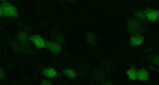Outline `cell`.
I'll use <instances>...</instances> for the list:
<instances>
[{
  "label": "cell",
  "mask_w": 159,
  "mask_h": 85,
  "mask_svg": "<svg viewBox=\"0 0 159 85\" xmlns=\"http://www.w3.org/2000/svg\"><path fill=\"white\" fill-rule=\"evenodd\" d=\"M6 76V73L4 71V70L2 68L0 69V78L2 79L3 78H4Z\"/></svg>",
  "instance_id": "603a6c76"
},
{
  "label": "cell",
  "mask_w": 159,
  "mask_h": 85,
  "mask_svg": "<svg viewBox=\"0 0 159 85\" xmlns=\"http://www.w3.org/2000/svg\"><path fill=\"white\" fill-rule=\"evenodd\" d=\"M29 34L26 29L25 27H24L22 25H19L18 28V32H17V35L16 38L20 40L22 43H24L28 40H29Z\"/></svg>",
  "instance_id": "9c48e42d"
},
{
  "label": "cell",
  "mask_w": 159,
  "mask_h": 85,
  "mask_svg": "<svg viewBox=\"0 0 159 85\" xmlns=\"http://www.w3.org/2000/svg\"><path fill=\"white\" fill-rule=\"evenodd\" d=\"M137 79L139 81H147L148 79V72L143 68L137 70Z\"/></svg>",
  "instance_id": "2e32d148"
},
{
  "label": "cell",
  "mask_w": 159,
  "mask_h": 85,
  "mask_svg": "<svg viewBox=\"0 0 159 85\" xmlns=\"http://www.w3.org/2000/svg\"><path fill=\"white\" fill-rule=\"evenodd\" d=\"M37 48L34 44L30 40L22 43V52L27 55H33L35 53Z\"/></svg>",
  "instance_id": "30bf717a"
},
{
  "label": "cell",
  "mask_w": 159,
  "mask_h": 85,
  "mask_svg": "<svg viewBox=\"0 0 159 85\" xmlns=\"http://www.w3.org/2000/svg\"><path fill=\"white\" fill-rule=\"evenodd\" d=\"M63 73L69 78H76L77 76L76 73L72 69H62Z\"/></svg>",
  "instance_id": "ffe728a7"
},
{
  "label": "cell",
  "mask_w": 159,
  "mask_h": 85,
  "mask_svg": "<svg viewBox=\"0 0 159 85\" xmlns=\"http://www.w3.org/2000/svg\"><path fill=\"white\" fill-rule=\"evenodd\" d=\"M137 68L134 66H131L126 71V74L130 79L135 80L137 78Z\"/></svg>",
  "instance_id": "e0dca14e"
},
{
  "label": "cell",
  "mask_w": 159,
  "mask_h": 85,
  "mask_svg": "<svg viewBox=\"0 0 159 85\" xmlns=\"http://www.w3.org/2000/svg\"><path fill=\"white\" fill-rule=\"evenodd\" d=\"M143 12L145 15V17L150 21L155 22L158 19L159 17L158 10H153L150 8H147L143 11Z\"/></svg>",
  "instance_id": "8fae6325"
},
{
  "label": "cell",
  "mask_w": 159,
  "mask_h": 85,
  "mask_svg": "<svg viewBox=\"0 0 159 85\" xmlns=\"http://www.w3.org/2000/svg\"><path fill=\"white\" fill-rule=\"evenodd\" d=\"M143 41V37L140 35H132L130 38V44L131 46H139Z\"/></svg>",
  "instance_id": "9a60e30c"
},
{
  "label": "cell",
  "mask_w": 159,
  "mask_h": 85,
  "mask_svg": "<svg viewBox=\"0 0 159 85\" xmlns=\"http://www.w3.org/2000/svg\"><path fill=\"white\" fill-rule=\"evenodd\" d=\"M45 42L46 45V48L48 49L54 56L57 57L61 55L62 50L61 45L52 40H48L46 39H45Z\"/></svg>",
  "instance_id": "277c9868"
},
{
  "label": "cell",
  "mask_w": 159,
  "mask_h": 85,
  "mask_svg": "<svg viewBox=\"0 0 159 85\" xmlns=\"http://www.w3.org/2000/svg\"><path fill=\"white\" fill-rule=\"evenodd\" d=\"M90 75L92 80L97 84L104 83L107 80V74L106 71L101 68H96L91 71Z\"/></svg>",
  "instance_id": "3957f363"
},
{
  "label": "cell",
  "mask_w": 159,
  "mask_h": 85,
  "mask_svg": "<svg viewBox=\"0 0 159 85\" xmlns=\"http://www.w3.org/2000/svg\"><path fill=\"white\" fill-rule=\"evenodd\" d=\"M40 85H52V84L48 80L44 79L41 81Z\"/></svg>",
  "instance_id": "7402d4cb"
},
{
  "label": "cell",
  "mask_w": 159,
  "mask_h": 85,
  "mask_svg": "<svg viewBox=\"0 0 159 85\" xmlns=\"http://www.w3.org/2000/svg\"><path fill=\"white\" fill-rule=\"evenodd\" d=\"M50 36L52 41L60 45H63L66 42L65 37L57 28H53L50 30Z\"/></svg>",
  "instance_id": "5b68a950"
},
{
  "label": "cell",
  "mask_w": 159,
  "mask_h": 85,
  "mask_svg": "<svg viewBox=\"0 0 159 85\" xmlns=\"http://www.w3.org/2000/svg\"><path fill=\"white\" fill-rule=\"evenodd\" d=\"M85 37L88 43L91 45H96L98 43V37L91 31L88 30L85 34Z\"/></svg>",
  "instance_id": "5bb4252c"
},
{
  "label": "cell",
  "mask_w": 159,
  "mask_h": 85,
  "mask_svg": "<svg viewBox=\"0 0 159 85\" xmlns=\"http://www.w3.org/2000/svg\"><path fill=\"white\" fill-rule=\"evenodd\" d=\"M102 85H113L111 83H105V84H103Z\"/></svg>",
  "instance_id": "cb8c5ba5"
},
{
  "label": "cell",
  "mask_w": 159,
  "mask_h": 85,
  "mask_svg": "<svg viewBox=\"0 0 159 85\" xmlns=\"http://www.w3.org/2000/svg\"><path fill=\"white\" fill-rule=\"evenodd\" d=\"M149 62L155 66L159 67V55L152 54L148 58Z\"/></svg>",
  "instance_id": "ac0fdd59"
},
{
  "label": "cell",
  "mask_w": 159,
  "mask_h": 85,
  "mask_svg": "<svg viewBox=\"0 0 159 85\" xmlns=\"http://www.w3.org/2000/svg\"><path fill=\"white\" fill-rule=\"evenodd\" d=\"M41 74L47 78H53L57 76L56 70L52 67H48L43 69L41 71Z\"/></svg>",
  "instance_id": "4fadbf2b"
},
{
  "label": "cell",
  "mask_w": 159,
  "mask_h": 85,
  "mask_svg": "<svg viewBox=\"0 0 159 85\" xmlns=\"http://www.w3.org/2000/svg\"><path fill=\"white\" fill-rule=\"evenodd\" d=\"M126 27L129 33L132 35H142L143 33V26L140 20L135 18H130L126 23Z\"/></svg>",
  "instance_id": "6da1fadb"
},
{
  "label": "cell",
  "mask_w": 159,
  "mask_h": 85,
  "mask_svg": "<svg viewBox=\"0 0 159 85\" xmlns=\"http://www.w3.org/2000/svg\"><path fill=\"white\" fill-rule=\"evenodd\" d=\"M9 34H7V32H6V30H2L1 33V41L2 45H7L9 43Z\"/></svg>",
  "instance_id": "d6986e66"
},
{
  "label": "cell",
  "mask_w": 159,
  "mask_h": 85,
  "mask_svg": "<svg viewBox=\"0 0 159 85\" xmlns=\"http://www.w3.org/2000/svg\"><path fill=\"white\" fill-rule=\"evenodd\" d=\"M78 69L80 74L83 76H86L89 74H91V72L89 63L85 60H82L80 62Z\"/></svg>",
  "instance_id": "ba28073f"
},
{
  "label": "cell",
  "mask_w": 159,
  "mask_h": 85,
  "mask_svg": "<svg viewBox=\"0 0 159 85\" xmlns=\"http://www.w3.org/2000/svg\"></svg>",
  "instance_id": "484cf974"
},
{
  "label": "cell",
  "mask_w": 159,
  "mask_h": 85,
  "mask_svg": "<svg viewBox=\"0 0 159 85\" xmlns=\"http://www.w3.org/2000/svg\"><path fill=\"white\" fill-rule=\"evenodd\" d=\"M11 47L14 52L17 54L22 52V43L16 37L11 41Z\"/></svg>",
  "instance_id": "7c38bea8"
},
{
  "label": "cell",
  "mask_w": 159,
  "mask_h": 85,
  "mask_svg": "<svg viewBox=\"0 0 159 85\" xmlns=\"http://www.w3.org/2000/svg\"><path fill=\"white\" fill-rule=\"evenodd\" d=\"M134 15L135 18L140 20H144L145 19V15L143 12L140 11H136L134 12Z\"/></svg>",
  "instance_id": "44dd1931"
},
{
  "label": "cell",
  "mask_w": 159,
  "mask_h": 85,
  "mask_svg": "<svg viewBox=\"0 0 159 85\" xmlns=\"http://www.w3.org/2000/svg\"><path fill=\"white\" fill-rule=\"evenodd\" d=\"M158 12H159V10H158Z\"/></svg>",
  "instance_id": "d4e9b609"
},
{
  "label": "cell",
  "mask_w": 159,
  "mask_h": 85,
  "mask_svg": "<svg viewBox=\"0 0 159 85\" xmlns=\"http://www.w3.org/2000/svg\"><path fill=\"white\" fill-rule=\"evenodd\" d=\"M7 16L10 17H18L19 14L17 8L9 1H2L0 5V17Z\"/></svg>",
  "instance_id": "7a4b0ae2"
},
{
  "label": "cell",
  "mask_w": 159,
  "mask_h": 85,
  "mask_svg": "<svg viewBox=\"0 0 159 85\" xmlns=\"http://www.w3.org/2000/svg\"><path fill=\"white\" fill-rule=\"evenodd\" d=\"M99 63L100 68L106 72L111 71L114 68V62L109 58L102 57L99 59Z\"/></svg>",
  "instance_id": "8992f818"
},
{
  "label": "cell",
  "mask_w": 159,
  "mask_h": 85,
  "mask_svg": "<svg viewBox=\"0 0 159 85\" xmlns=\"http://www.w3.org/2000/svg\"><path fill=\"white\" fill-rule=\"evenodd\" d=\"M29 40L34 44L37 49L46 48L45 39L38 34L30 35L29 37Z\"/></svg>",
  "instance_id": "52a82bcc"
}]
</instances>
